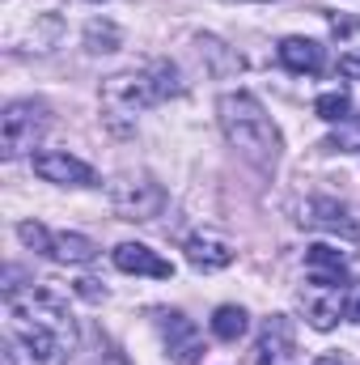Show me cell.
Returning a JSON list of instances; mask_svg holds the SVG:
<instances>
[{
    "label": "cell",
    "instance_id": "cell-1",
    "mask_svg": "<svg viewBox=\"0 0 360 365\" xmlns=\"http://www.w3.org/2000/svg\"><path fill=\"white\" fill-rule=\"evenodd\" d=\"M9 306V327L13 336L26 344V353L38 365H60L77 349V323L68 314V302L43 284L30 289H9L4 293Z\"/></svg>",
    "mask_w": 360,
    "mask_h": 365
},
{
    "label": "cell",
    "instance_id": "cell-2",
    "mask_svg": "<svg viewBox=\"0 0 360 365\" xmlns=\"http://www.w3.org/2000/svg\"><path fill=\"white\" fill-rule=\"evenodd\" d=\"M174 93H182L179 68L166 64V60H153V64H144V68H132V73H115V77H106L102 90H97V98H102L106 123H110L115 132H123L132 115H140V110H149V106L174 98Z\"/></svg>",
    "mask_w": 360,
    "mask_h": 365
},
{
    "label": "cell",
    "instance_id": "cell-3",
    "mask_svg": "<svg viewBox=\"0 0 360 365\" xmlns=\"http://www.w3.org/2000/svg\"><path fill=\"white\" fill-rule=\"evenodd\" d=\"M216 115H221V132L225 140L259 170H271L280 162V132L271 123V115L263 110V102L255 93L238 90V93H221L216 102Z\"/></svg>",
    "mask_w": 360,
    "mask_h": 365
},
{
    "label": "cell",
    "instance_id": "cell-4",
    "mask_svg": "<svg viewBox=\"0 0 360 365\" xmlns=\"http://www.w3.org/2000/svg\"><path fill=\"white\" fill-rule=\"evenodd\" d=\"M47 128H51L47 102H38V98H17V102H9V106H4V119H0V149H4V158L13 162V158L30 153V149L43 140Z\"/></svg>",
    "mask_w": 360,
    "mask_h": 365
},
{
    "label": "cell",
    "instance_id": "cell-5",
    "mask_svg": "<svg viewBox=\"0 0 360 365\" xmlns=\"http://www.w3.org/2000/svg\"><path fill=\"white\" fill-rule=\"evenodd\" d=\"M17 238L30 251L47 255L55 264H93L97 259V242L93 238H85V234H51L43 221H21L17 225Z\"/></svg>",
    "mask_w": 360,
    "mask_h": 365
},
{
    "label": "cell",
    "instance_id": "cell-6",
    "mask_svg": "<svg viewBox=\"0 0 360 365\" xmlns=\"http://www.w3.org/2000/svg\"><path fill=\"white\" fill-rule=\"evenodd\" d=\"M110 208L123 221H153L166 208V187L153 182L149 175H123L110 187Z\"/></svg>",
    "mask_w": 360,
    "mask_h": 365
},
{
    "label": "cell",
    "instance_id": "cell-7",
    "mask_svg": "<svg viewBox=\"0 0 360 365\" xmlns=\"http://www.w3.org/2000/svg\"><path fill=\"white\" fill-rule=\"evenodd\" d=\"M297 353V336H292V323L284 314H271L259 327V340L250 349V365H292Z\"/></svg>",
    "mask_w": 360,
    "mask_h": 365
},
{
    "label": "cell",
    "instance_id": "cell-8",
    "mask_svg": "<svg viewBox=\"0 0 360 365\" xmlns=\"http://www.w3.org/2000/svg\"><path fill=\"white\" fill-rule=\"evenodd\" d=\"M162 336H166V349H170V361L174 365H199L203 336H199V327L182 310H166L162 314Z\"/></svg>",
    "mask_w": 360,
    "mask_h": 365
},
{
    "label": "cell",
    "instance_id": "cell-9",
    "mask_svg": "<svg viewBox=\"0 0 360 365\" xmlns=\"http://www.w3.org/2000/svg\"><path fill=\"white\" fill-rule=\"evenodd\" d=\"M34 175L47 182H60V187H93L97 175H93V166H85L81 158H73V153H34Z\"/></svg>",
    "mask_w": 360,
    "mask_h": 365
},
{
    "label": "cell",
    "instance_id": "cell-10",
    "mask_svg": "<svg viewBox=\"0 0 360 365\" xmlns=\"http://www.w3.org/2000/svg\"><path fill=\"white\" fill-rule=\"evenodd\" d=\"M305 276L318 289H348V255L327 242H314L305 251Z\"/></svg>",
    "mask_w": 360,
    "mask_h": 365
},
{
    "label": "cell",
    "instance_id": "cell-11",
    "mask_svg": "<svg viewBox=\"0 0 360 365\" xmlns=\"http://www.w3.org/2000/svg\"><path fill=\"white\" fill-rule=\"evenodd\" d=\"M110 259H115L119 272H132V276H157V280H170V276H174V264L162 259V255H157L153 247H144V242H119V247L110 251Z\"/></svg>",
    "mask_w": 360,
    "mask_h": 365
},
{
    "label": "cell",
    "instance_id": "cell-12",
    "mask_svg": "<svg viewBox=\"0 0 360 365\" xmlns=\"http://www.w3.org/2000/svg\"><path fill=\"white\" fill-rule=\"evenodd\" d=\"M301 221L314 225V230H331V234H344V238H360V221L352 217V208H344L339 200H327V195L309 200L301 208Z\"/></svg>",
    "mask_w": 360,
    "mask_h": 365
},
{
    "label": "cell",
    "instance_id": "cell-13",
    "mask_svg": "<svg viewBox=\"0 0 360 365\" xmlns=\"http://www.w3.org/2000/svg\"><path fill=\"white\" fill-rule=\"evenodd\" d=\"M182 251H186V264L199 268V272H221V268L233 264V247L221 234H208V230L203 234H191Z\"/></svg>",
    "mask_w": 360,
    "mask_h": 365
},
{
    "label": "cell",
    "instance_id": "cell-14",
    "mask_svg": "<svg viewBox=\"0 0 360 365\" xmlns=\"http://www.w3.org/2000/svg\"><path fill=\"white\" fill-rule=\"evenodd\" d=\"M275 56H280V64L288 68V73H301V77H318L322 68H327V51H322V43H314V38H284L280 47H275Z\"/></svg>",
    "mask_w": 360,
    "mask_h": 365
},
{
    "label": "cell",
    "instance_id": "cell-15",
    "mask_svg": "<svg viewBox=\"0 0 360 365\" xmlns=\"http://www.w3.org/2000/svg\"><path fill=\"white\" fill-rule=\"evenodd\" d=\"M301 306H305L309 327L331 331V327L339 323V314H344V289H318V284H309V289L301 293Z\"/></svg>",
    "mask_w": 360,
    "mask_h": 365
},
{
    "label": "cell",
    "instance_id": "cell-16",
    "mask_svg": "<svg viewBox=\"0 0 360 365\" xmlns=\"http://www.w3.org/2000/svg\"><path fill=\"white\" fill-rule=\"evenodd\" d=\"M331 34L339 43V73L360 81V21L356 17H331Z\"/></svg>",
    "mask_w": 360,
    "mask_h": 365
},
{
    "label": "cell",
    "instance_id": "cell-17",
    "mask_svg": "<svg viewBox=\"0 0 360 365\" xmlns=\"http://www.w3.org/2000/svg\"><path fill=\"white\" fill-rule=\"evenodd\" d=\"M195 51H199V60H208V68L221 77V73H238L242 68V60L221 43V38H212V34H203V38H195Z\"/></svg>",
    "mask_w": 360,
    "mask_h": 365
},
{
    "label": "cell",
    "instance_id": "cell-18",
    "mask_svg": "<svg viewBox=\"0 0 360 365\" xmlns=\"http://www.w3.org/2000/svg\"><path fill=\"white\" fill-rule=\"evenodd\" d=\"M246 327H250V319H246V310H242V306H221V310L212 314V336H216V340H225V344L242 340V336H246Z\"/></svg>",
    "mask_w": 360,
    "mask_h": 365
},
{
    "label": "cell",
    "instance_id": "cell-19",
    "mask_svg": "<svg viewBox=\"0 0 360 365\" xmlns=\"http://www.w3.org/2000/svg\"><path fill=\"white\" fill-rule=\"evenodd\" d=\"M119 43H123V34H119L115 21H90V26H85V47H90L93 56L119 51Z\"/></svg>",
    "mask_w": 360,
    "mask_h": 365
},
{
    "label": "cell",
    "instance_id": "cell-20",
    "mask_svg": "<svg viewBox=\"0 0 360 365\" xmlns=\"http://www.w3.org/2000/svg\"><path fill=\"white\" fill-rule=\"evenodd\" d=\"M314 115L327 119V123H348V119H352V98H348L344 90L322 93V98L314 102Z\"/></svg>",
    "mask_w": 360,
    "mask_h": 365
},
{
    "label": "cell",
    "instance_id": "cell-21",
    "mask_svg": "<svg viewBox=\"0 0 360 365\" xmlns=\"http://www.w3.org/2000/svg\"><path fill=\"white\" fill-rule=\"evenodd\" d=\"M344 314L360 323V280H348V289H344Z\"/></svg>",
    "mask_w": 360,
    "mask_h": 365
},
{
    "label": "cell",
    "instance_id": "cell-22",
    "mask_svg": "<svg viewBox=\"0 0 360 365\" xmlns=\"http://www.w3.org/2000/svg\"><path fill=\"white\" fill-rule=\"evenodd\" d=\"M77 293H81V297H90V302H102V297H106V293L97 289V280H77Z\"/></svg>",
    "mask_w": 360,
    "mask_h": 365
},
{
    "label": "cell",
    "instance_id": "cell-23",
    "mask_svg": "<svg viewBox=\"0 0 360 365\" xmlns=\"http://www.w3.org/2000/svg\"><path fill=\"white\" fill-rule=\"evenodd\" d=\"M314 365H348V361H344L339 353H327V357H318V361H314Z\"/></svg>",
    "mask_w": 360,
    "mask_h": 365
},
{
    "label": "cell",
    "instance_id": "cell-24",
    "mask_svg": "<svg viewBox=\"0 0 360 365\" xmlns=\"http://www.w3.org/2000/svg\"><path fill=\"white\" fill-rule=\"evenodd\" d=\"M93 4H102V0H93Z\"/></svg>",
    "mask_w": 360,
    "mask_h": 365
}]
</instances>
